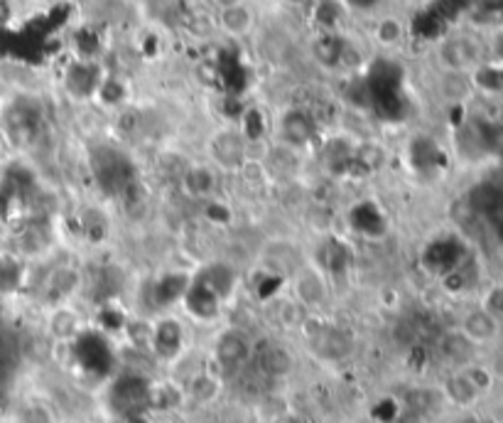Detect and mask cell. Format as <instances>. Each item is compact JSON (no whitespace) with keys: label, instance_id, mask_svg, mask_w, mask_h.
I'll return each mask as SVG.
<instances>
[{"label":"cell","instance_id":"5","mask_svg":"<svg viewBox=\"0 0 503 423\" xmlns=\"http://www.w3.org/2000/svg\"><path fill=\"white\" fill-rule=\"evenodd\" d=\"M218 22H221V28L226 30L228 35L243 38V35H248L251 28H253V13H251L243 3H238V5H231V8L221 10Z\"/></svg>","mask_w":503,"mask_h":423},{"label":"cell","instance_id":"10","mask_svg":"<svg viewBox=\"0 0 503 423\" xmlns=\"http://www.w3.org/2000/svg\"><path fill=\"white\" fill-rule=\"evenodd\" d=\"M479 306H482L489 315H494L499 323H503V283H491V286L484 290Z\"/></svg>","mask_w":503,"mask_h":423},{"label":"cell","instance_id":"12","mask_svg":"<svg viewBox=\"0 0 503 423\" xmlns=\"http://www.w3.org/2000/svg\"><path fill=\"white\" fill-rule=\"evenodd\" d=\"M217 3H218V8L224 10V8H231V5H238L241 0H217Z\"/></svg>","mask_w":503,"mask_h":423},{"label":"cell","instance_id":"1","mask_svg":"<svg viewBox=\"0 0 503 423\" xmlns=\"http://www.w3.org/2000/svg\"><path fill=\"white\" fill-rule=\"evenodd\" d=\"M462 335L472 342L474 347H486L494 345L499 335H501V323L494 315H489L482 306H474L472 310H466L459 327H456Z\"/></svg>","mask_w":503,"mask_h":423},{"label":"cell","instance_id":"3","mask_svg":"<svg viewBox=\"0 0 503 423\" xmlns=\"http://www.w3.org/2000/svg\"><path fill=\"white\" fill-rule=\"evenodd\" d=\"M294 290H297V298L303 300L307 308H317L327 298V289H324V281L317 273V269H300L297 279H294Z\"/></svg>","mask_w":503,"mask_h":423},{"label":"cell","instance_id":"7","mask_svg":"<svg viewBox=\"0 0 503 423\" xmlns=\"http://www.w3.org/2000/svg\"><path fill=\"white\" fill-rule=\"evenodd\" d=\"M218 392H221V384H218L217 376L211 375L192 376L190 384H187V396H190L192 401H197V404H211V401H217Z\"/></svg>","mask_w":503,"mask_h":423},{"label":"cell","instance_id":"8","mask_svg":"<svg viewBox=\"0 0 503 423\" xmlns=\"http://www.w3.org/2000/svg\"><path fill=\"white\" fill-rule=\"evenodd\" d=\"M15 423H57V419L45 401H28L18 409Z\"/></svg>","mask_w":503,"mask_h":423},{"label":"cell","instance_id":"6","mask_svg":"<svg viewBox=\"0 0 503 423\" xmlns=\"http://www.w3.org/2000/svg\"><path fill=\"white\" fill-rule=\"evenodd\" d=\"M248 355H251V347H248L246 340L241 335H236V332L224 337L217 347V359L224 367H241L248 359Z\"/></svg>","mask_w":503,"mask_h":423},{"label":"cell","instance_id":"11","mask_svg":"<svg viewBox=\"0 0 503 423\" xmlns=\"http://www.w3.org/2000/svg\"><path fill=\"white\" fill-rule=\"evenodd\" d=\"M400 35H403V30H400V22L398 20H383L379 25V30H376V38H379L380 45H396L400 39Z\"/></svg>","mask_w":503,"mask_h":423},{"label":"cell","instance_id":"9","mask_svg":"<svg viewBox=\"0 0 503 423\" xmlns=\"http://www.w3.org/2000/svg\"><path fill=\"white\" fill-rule=\"evenodd\" d=\"M286 135L294 143H303L307 141L310 135H312V124H310V118L300 111H293V114L286 116Z\"/></svg>","mask_w":503,"mask_h":423},{"label":"cell","instance_id":"4","mask_svg":"<svg viewBox=\"0 0 503 423\" xmlns=\"http://www.w3.org/2000/svg\"><path fill=\"white\" fill-rule=\"evenodd\" d=\"M258 362H260V369L273 379H283L294 369L293 355L283 345H268L258 357Z\"/></svg>","mask_w":503,"mask_h":423},{"label":"cell","instance_id":"2","mask_svg":"<svg viewBox=\"0 0 503 423\" xmlns=\"http://www.w3.org/2000/svg\"><path fill=\"white\" fill-rule=\"evenodd\" d=\"M445 396L447 401L455 404L456 409H472V406L479 401V396L482 394H479V389L469 382V376H466L462 369H456L445 382Z\"/></svg>","mask_w":503,"mask_h":423}]
</instances>
